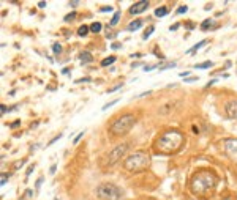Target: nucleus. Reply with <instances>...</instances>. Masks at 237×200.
<instances>
[{
    "mask_svg": "<svg viewBox=\"0 0 237 200\" xmlns=\"http://www.w3.org/2000/svg\"><path fill=\"white\" fill-rule=\"evenodd\" d=\"M206 43H207L206 40L199 41V43H198V44H194V46H193V48H191V49H188V51H186V54H194V52H198V49H199L201 46H204V44H206Z\"/></svg>",
    "mask_w": 237,
    "mask_h": 200,
    "instance_id": "obj_15",
    "label": "nucleus"
},
{
    "mask_svg": "<svg viewBox=\"0 0 237 200\" xmlns=\"http://www.w3.org/2000/svg\"><path fill=\"white\" fill-rule=\"evenodd\" d=\"M120 16H122V13H120V11H115L112 19H111V22H109V25H111V27H115V25L118 24V20H120Z\"/></svg>",
    "mask_w": 237,
    "mask_h": 200,
    "instance_id": "obj_14",
    "label": "nucleus"
},
{
    "mask_svg": "<svg viewBox=\"0 0 237 200\" xmlns=\"http://www.w3.org/2000/svg\"><path fill=\"white\" fill-rule=\"evenodd\" d=\"M122 189L117 187L115 184L112 183H103L98 186L97 189V195L98 199H103V200H118L122 197Z\"/></svg>",
    "mask_w": 237,
    "mask_h": 200,
    "instance_id": "obj_6",
    "label": "nucleus"
},
{
    "mask_svg": "<svg viewBox=\"0 0 237 200\" xmlns=\"http://www.w3.org/2000/svg\"><path fill=\"white\" fill-rule=\"evenodd\" d=\"M188 74H190V71H183V73H180V77H182V79L185 77L186 79V76H188Z\"/></svg>",
    "mask_w": 237,
    "mask_h": 200,
    "instance_id": "obj_42",
    "label": "nucleus"
},
{
    "mask_svg": "<svg viewBox=\"0 0 237 200\" xmlns=\"http://www.w3.org/2000/svg\"><path fill=\"white\" fill-rule=\"evenodd\" d=\"M177 28H179V24H174L172 27H171V30H177Z\"/></svg>",
    "mask_w": 237,
    "mask_h": 200,
    "instance_id": "obj_47",
    "label": "nucleus"
},
{
    "mask_svg": "<svg viewBox=\"0 0 237 200\" xmlns=\"http://www.w3.org/2000/svg\"><path fill=\"white\" fill-rule=\"evenodd\" d=\"M152 92H144V93H139L138 95V98H142V96H146V95H150Z\"/></svg>",
    "mask_w": 237,
    "mask_h": 200,
    "instance_id": "obj_44",
    "label": "nucleus"
},
{
    "mask_svg": "<svg viewBox=\"0 0 237 200\" xmlns=\"http://www.w3.org/2000/svg\"><path fill=\"white\" fill-rule=\"evenodd\" d=\"M79 60H81L82 65H87V63H92L93 57H92V54L89 51H82L81 54H79Z\"/></svg>",
    "mask_w": 237,
    "mask_h": 200,
    "instance_id": "obj_11",
    "label": "nucleus"
},
{
    "mask_svg": "<svg viewBox=\"0 0 237 200\" xmlns=\"http://www.w3.org/2000/svg\"><path fill=\"white\" fill-rule=\"evenodd\" d=\"M89 32H90V27H89V25H81V27L78 28V35L79 36H87Z\"/></svg>",
    "mask_w": 237,
    "mask_h": 200,
    "instance_id": "obj_17",
    "label": "nucleus"
},
{
    "mask_svg": "<svg viewBox=\"0 0 237 200\" xmlns=\"http://www.w3.org/2000/svg\"><path fill=\"white\" fill-rule=\"evenodd\" d=\"M179 106V101H166L164 104H161L158 107V115H168V114H171L174 110V109Z\"/></svg>",
    "mask_w": 237,
    "mask_h": 200,
    "instance_id": "obj_10",
    "label": "nucleus"
},
{
    "mask_svg": "<svg viewBox=\"0 0 237 200\" xmlns=\"http://www.w3.org/2000/svg\"><path fill=\"white\" fill-rule=\"evenodd\" d=\"M120 48H122V44H120V43H112L111 44V49H114V51H115V49H120Z\"/></svg>",
    "mask_w": 237,
    "mask_h": 200,
    "instance_id": "obj_37",
    "label": "nucleus"
},
{
    "mask_svg": "<svg viewBox=\"0 0 237 200\" xmlns=\"http://www.w3.org/2000/svg\"><path fill=\"white\" fill-rule=\"evenodd\" d=\"M212 66H213L212 61H204V63L194 65V68H196V69H207V68H212Z\"/></svg>",
    "mask_w": 237,
    "mask_h": 200,
    "instance_id": "obj_18",
    "label": "nucleus"
},
{
    "mask_svg": "<svg viewBox=\"0 0 237 200\" xmlns=\"http://www.w3.org/2000/svg\"><path fill=\"white\" fill-rule=\"evenodd\" d=\"M30 195H33V192H32L30 189H27L25 191V197H30Z\"/></svg>",
    "mask_w": 237,
    "mask_h": 200,
    "instance_id": "obj_45",
    "label": "nucleus"
},
{
    "mask_svg": "<svg viewBox=\"0 0 237 200\" xmlns=\"http://www.w3.org/2000/svg\"><path fill=\"white\" fill-rule=\"evenodd\" d=\"M149 8V2L147 0H141V2H136L130 7V14L131 16H136V14H141Z\"/></svg>",
    "mask_w": 237,
    "mask_h": 200,
    "instance_id": "obj_9",
    "label": "nucleus"
},
{
    "mask_svg": "<svg viewBox=\"0 0 237 200\" xmlns=\"http://www.w3.org/2000/svg\"><path fill=\"white\" fill-rule=\"evenodd\" d=\"M134 123H136V117L133 114H123V115H120L118 118H115L111 123L109 132L112 136H123L134 126Z\"/></svg>",
    "mask_w": 237,
    "mask_h": 200,
    "instance_id": "obj_4",
    "label": "nucleus"
},
{
    "mask_svg": "<svg viewBox=\"0 0 237 200\" xmlns=\"http://www.w3.org/2000/svg\"><path fill=\"white\" fill-rule=\"evenodd\" d=\"M168 13H169V10H168L166 7H160V8H156L155 10V16L156 17H164Z\"/></svg>",
    "mask_w": 237,
    "mask_h": 200,
    "instance_id": "obj_13",
    "label": "nucleus"
},
{
    "mask_svg": "<svg viewBox=\"0 0 237 200\" xmlns=\"http://www.w3.org/2000/svg\"><path fill=\"white\" fill-rule=\"evenodd\" d=\"M224 114L228 118L237 120V99H229L224 104Z\"/></svg>",
    "mask_w": 237,
    "mask_h": 200,
    "instance_id": "obj_8",
    "label": "nucleus"
},
{
    "mask_svg": "<svg viewBox=\"0 0 237 200\" xmlns=\"http://www.w3.org/2000/svg\"><path fill=\"white\" fill-rule=\"evenodd\" d=\"M75 17H76V11H71V13H68L67 16L63 17V20L65 22H70V20H75Z\"/></svg>",
    "mask_w": 237,
    "mask_h": 200,
    "instance_id": "obj_24",
    "label": "nucleus"
},
{
    "mask_svg": "<svg viewBox=\"0 0 237 200\" xmlns=\"http://www.w3.org/2000/svg\"><path fill=\"white\" fill-rule=\"evenodd\" d=\"M90 32H93V33L101 32V24H100V22H93V24L90 25Z\"/></svg>",
    "mask_w": 237,
    "mask_h": 200,
    "instance_id": "obj_23",
    "label": "nucleus"
},
{
    "mask_svg": "<svg viewBox=\"0 0 237 200\" xmlns=\"http://www.w3.org/2000/svg\"><path fill=\"white\" fill-rule=\"evenodd\" d=\"M176 61H172V63H164V65H161L158 68V71H164V69H171V68H176Z\"/></svg>",
    "mask_w": 237,
    "mask_h": 200,
    "instance_id": "obj_22",
    "label": "nucleus"
},
{
    "mask_svg": "<svg viewBox=\"0 0 237 200\" xmlns=\"http://www.w3.org/2000/svg\"><path fill=\"white\" fill-rule=\"evenodd\" d=\"M115 61V57L114 55H109L108 58H105V60L101 61V66H109V65H112Z\"/></svg>",
    "mask_w": 237,
    "mask_h": 200,
    "instance_id": "obj_20",
    "label": "nucleus"
},
{
    "mask_svg": "<svg viewBox=\"0 0 237 200\" xmlns=\"http://www.w3.org/2000/svg\"><path fill=\"white\" fill-rule=\"evenodd\" d=\"M82 136H84V131L78 132V134H76V137H75V140H73V143H75V145H76V143H78L79 140H81V137H82Z\"/></svg>",
    "mask_w": 237,
    "mask_h": 200,
    "instance_id": "obj_27",
    "label": "nucleus"
},
{
    "mask_svg": "<svg viewBox=\"0 0 237 200\" xmlns=\"http://www.w3.org/2000/svg\"><path fill=\"white\" fill-rule=\"evenodd\" d=\"M43 176H40V178H38L37 180V183H35V187H37V191H40V187H41V183H43Z\"/></svg>",
    "mask_w": 237,
    "mask_h": 200,
    "instance_id": "obj_30",
    "label": "nucleus"
},
{
    "mask_svg": "<svg viewBox=\"0 0 237 200\" xmlns=\"http://www.w3.org/2000/svg\"><path fill=\"white\" fill-rule=\"evenodd\" d=\"M126 150H128V143H120V145L114 147L111 151H108L105 156L101 158L100 166H101L103 169H109V167L115 166V164L123 158V154L126 153Z\"/></svg>",
    "mask_w": 237,
    "mask_h": 200,
    "instance_id": "obj_5",
    "label": "nucleus"
},
{
    "mask_svg": "<svg viewBox=\"0 0 237 200\" xmlns=\"http://www.w3.org/2000/svg\"><path fill=\"white\" fill-rule=\"evenodd\" d=\"M191 191L196 195H206V194L212 192L217 186V176L212 172H199L191 178Z\"/></svg>",
    "mask_w": 237,
    "mask_h": 200,
    "instance_id": "obj_2",
    "label": "nucleus"
},
{
    "mask_svg": "<svg viewBox=\"0 0 237 200\" xmlns=\"http://www.w3.org/2000/svg\"><path fill=\"white\" fill-rule=\"evenodd\" d=\"M142 22H144V20H141V19H134L133 22H130V24H128L126 30H130V32L138 30V28H141V27H142Z\"/></svg>",
    "mask_w": 237,
    "mask_h": 200,
    "instance_id": "obj_12",
    "label": "nucleus"
},
{
    "mask_svg": "<svg viewBox=\"0 0 237 200\" xmlns=\"http://www.w3.org/2000/svg\"><path fill=\"white\" fill-rule=\"evenodd\" d=\"M8 178H10V173H2V181H0V184L5 186V181H7Z\"/></svg>",
    "mask_w": 237,
    "mask_h": 200,
    "instance_id": "obj_28",
    "label": "nucleus"
},
{
    "mask_svg": "<svg viewBox=\"0 0 237 200\" xmlns=\"http://www.w3.org/2000/svg\"><path fill=\"white\" fill-rule=\"evenodd\" d=\"M55 169H57V164H52V166H51V169H49V173H51V175H54Z\"/></svg>",
    "mask_w": 237,
    "mask_h": 200,
    "instance_id": "obj_38",
    "label": "nucleus"
},
{
    "mask_svg": "<svg viewBox=\"0 0 237 200\" xmlns=\"http://www.w3.org/2000/svg\"><path fill=\"white\" fill-rule=\"evenodd\" d=\"M155 68H160V66L158 65H147V66H144V71H152Z\"/></svg>",
    "mask_w": 237,
    "mask_h": 200,
    "instance_id": "obj_29",
    "label": "nucleus"
},
{
    "mask_svg": "<svg viewBox=\"0 0 237 200\" xmlns=\"http://www.w3.org/2000/svg\"><path fill=\"white\" fill-rule=\"evenodd\" d=\"M112 10H114V8H112V7H103L100 11H101V13H111Z\"/></svg>",
    "mask_w": 237,
    "mask_h": 200,
    "instance_id": "obj_32",
    "label": "nucleus"
},
{
    "mask_svg": "<svg viewBox=\"0 0 237 200\" xmlns=\"http://www.w3.org/2000/svg\"><path fill=\"white\" fill-rule=\"evenodd\" d=\"M153 30H155V27H153V25H149V27L146 28V30H144V35H142V40L146 41V40H149L150 38V35L153 33Z\"/></svg>",
    "mask_w": 237,
    "mask_h": 200,
    "instance_id": "obj_16",
    "label": "nucleus"
},
{
    "mask_svg": "<svg viewBox=\"0 0 237 200\" xmlns=\"http://www.w3.org/2000/svg\"><path fill=\"white\" fill-rule=\"evenodd\" d=\"M150 164V156L144 151H136L130 154L125 161H123V167L128 172H141V170L147 169Z\"/></svg>",
    "mask_w": 237,
    "mask_h": 200,
    "instance_id": "obj_3",
    "label": "nucleus"
},
{
    "mask_svg": "<svg viewBox=\"0 0 237 200\" xmlns=\"http://www.w3.org/2000/svg\"><path fill=\"white\" fill-rule=\"evenodd\" d=\"M35 170V164H32V166H29V169H27V173H25V176H29L32 172Z\"/></svg>",
    "mask_w": 237,
    "mask_h": 200,
    "instance_id": "obj_35",
    "label": "nucleus"
},
{
    "mask_svg": "<svg viewBox=\"0 0 237 200\" xmlns=\"http://www.w3.org/2000/svg\"><path fill=\"white\" fill-rule=\"evenodd\" d=\"M52 52H54V54H60L62 52V46L59 43H55L54 46H52Z\"/></svg>",
    "mask_w": 237,
    "mask_h": 200,
    "instance_id": "obj_26",
    "label": "nucleus"
},
{
    "mask_svg": "<svg viewBox=\"0 0 237 200\" xmlns=\"http://www.w3.org/2000/svg\"><path fill=\"white\" fill-rule=\"evenodd\" d=\"M212 22H213L212 19H206L202 24H201V30H202V32H207L210 27H212Z\"/></svg>",
    "mask_w": 237,
    "mask_h": 200,
    "instance_id": "obj_19",
    "label": "nucleus"
},
{
    "mask_svg": "<svg viewBox=\"0 0 237 200\" xmlns=\"http://www.w3.org/2000/svg\"><path fill=\"white\" fill-rule=\"evenodd\" d=\"M114 36H115V35H112V33H106V38H108V40H112Z\"/></svg>",
    "mask_w": 237,
    "mask_h": 200,
    "instance_id": "obj_46",
    "label": "nucleus"
},
{
    "mask_svg": "<svg viewBox=\"0 0 237 200\" xmlns=\"http://www.w3.org/2000/svg\"><path fill=\"white\" fill-rule=\"evenodd\" d=\"M19 125H21V121H19V120H16V121H13V123L10 125V128H11V129H16Z\"/></svg>",
    "mask_w": 237,
    "mask_h": 200,
    "instance_id": "obj_36",
    "label": "nucleus"
},
{
    "mask_svg": "<svg viewBox=\"0 0 237 200\" xmlns=\"http://www.w3.org/2000/svg\"><path fill=\"white\" fill-rule=\"evenodd\" d=\"M198 81V76H196V77H186L185 79V82H196Z\"/></svg>",
    "mask_w": 237,
    "mask_h": 200,
    "instance_id": "obj_40",
    "label": "nucleus"
},
{
    "mask_svg": "<svg viewBox=\"0 0 237 200\" xmlns=\"http://www.w3.org/2000/svg\"><path fill=\"white\" fill-rule=\"evenodd\" d=\"M223 148L228 156L237 162V139H224Z\"/></svg>",
    "mask_w": 237,
    "mask_h": 200,
    "instance_id": "obj_7",
    "label": "nucleus"
},
{
    "mask_svg": "<svg viewBox=\"0 0 237 200\" xmlns=\"http://www.w3.org/2000/svg\"><path fill=\"white\" fill-rule=\"evenodd\" d=\"M186 11H188V7H186V5H180V7L177 8V14H185Z\"/></svg>",
    "mask_w": 237,
    "mask_h": 200,
    "instance_id": "obj_25",
    "label": "nucleus"
},
{
    "mask_svg": "<svg viewBox=\"0 0 237 200\" xmlns=\"http://www.w3.org/2000/svg\"><path fill=\"white\" fill-rule=\"evenodd\" d=\"M68 5H70L71 8H76V7H78V5H79V2H76V0H75V2H70V3H68Z\"/></svg>",
    "mask_w": 237,
    "mask_h": 200,
    "instance_id": "obj_41",
    "label": "nucleus"
},
{
    "mask_svg": "<svg viewBox=\"0 0 237 200\" xmlns=\"http://www.w3.org/2000/svg\"><path fill=\"white\" fill-rule=\"evenodd\" d=\"M118 101H120V98H115V99H112V101L106 102V104H105V106H103V107H101V110H108L109 107H112V106H114V104H117Z\"/></svg>",
    "mask_w": 237,
    "mask_h": 200,
    "instance_id": "obj_21",
    "label": "nucleus"
},
{
    "mask_svg": "<svg viewBox=\"0 0 237 200\" xmlns=\"http://www.w3.org/2000/svg\"><path fill=\"white\" fill-rule=\"evenodd\" d=\"M185 27L188 30H191V28H194V24H191V20H188V24H185Z\"/></svg>",
    "mask_w": 237,
    "mask_h": 200,
    "instance_id": "obj_39",
    "label": "nucleus"
},
{
    "mask_svg": "<svg viewBox=\"0 0 237 200\" xmlns=\"http://www.w3.org/2000/svg\"><path fill=\"white\" fill-rule=\"evenodd\" d=\"M59 139H62V134H59V136H55L52 140H49V143H47V147H49V145H52V143H54V142H57Z\"/></svg>",
    "mask_w": 237,
    "mask_h": 200,
    "instance_id": "obj_33",
    "label": "nucleus"
},
{
    "mask_svg": "<svg viewBox=\"0 0 237 200\" xmlns=\"http://www.w3.org/2000/svg\"><path fill=\"white\" fill-rule=\"evenodd\" d=\"M38 8H46V2H38Z\"/></svg>",
    "mask_w": 237,
    "mask_h": 200,
    "instance_id": "obj_43",
    "label": "nucleus"
},
{
    "mask_svg": "<svg viewBox=\"0 0 237 200\" xmlns=\"http://www.w3.org/2000/svg\"><path fill=\"white\" fill-rule=\"evenodd\" d=\"M183 142H185V139H183L182 132L177 131V129H171V131H166L164 134H161L158 137L155 147L158 151L164 153V154H171V153L179 151L182 148Z\"/></svg>",
    "mask_w": 237,
    "mask_h": 200,
    "instance_id": "obj_1",
    "label": "nucleus"
},
{
    "mask_svg": "<svg viewBox=\"0 0 237 200\" xmlns=\"http://www.w3.org/2000/svg\"><path fill=\"white\" fill-rule=\"evenodd\" d=\"M76 84H81V82H90V77H82V79H76Z\"/></svg>",
    "mask_w": 237,
    "mask_h": 200,
    "instance_id": "obj_34",
    "label": "nucleus"
},
{
    "mask_svg": "<svg viewBox=\"0 0 237 200\" xmlns=\"http://www.w3.org/2000/svg\"><path fill=\"white\" fill-rule=\"evenodd\" d=\"M122 85H123V84H117V85H114L112 88H109V90H108V93H112V92H115V90H118V88H122Z\"/></svg>",
    "mask_w": 237,
    "mask_h": 200,
    "instance_id": "obj_31",
    "label": "nucleus"
}]
</instances>
